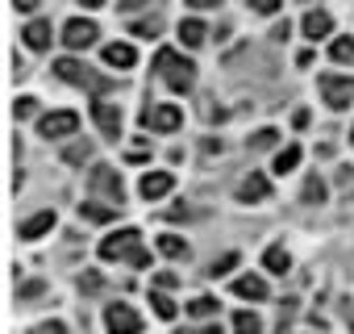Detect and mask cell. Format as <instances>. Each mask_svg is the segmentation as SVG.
<instances>
[{
	"instance_id": "1",
	"label": "cell",
	"mask_w": 354,
	"mask_h": 334,
	"mask_svg": "<svg viewBox=\"0 0 354 334\" xmlns=\"http://www.w3.org/2000/svg\"><path fill=\"white\" fill-rule=\"evenodd\" d=\"M100 259H129L133 267H150V255L142 251V234H138L133 226L109 234V238L100 243Z\"/></svg>"
},
{
	"instance_id": "2",
	"label": "cell",
	"mask_w": 354,
	"mask_h": 334,
	"mask_svg": "<svg viewBox=\"0 0 354 334\" xmlns=\"http://www.w3.org/2000/svg\"><path fill=\"white\" fill-rule=\"evenodd\" d=\"M154 71L167 80V88H175V92H188L192 84H196V67L184 59V55H175L171 46H162V51H154Z\"/></svg>"
},
{
	"instance_id": "3",
	"label": "cell",
	"mask_w": 354,
	"mask_h": 334,
	"mask_svg": "<svg viewBox=\"0 0 354 334\" xmlns=\"http://www.w3.org/2000/svg\"><path fill=\"white\" fill-rule=\"evenodd\" d=\"M55 76H59L63 84L92 88V92H104V88H113V80H100V76H92V67H84L80 59H59V63H55Z\"/></svg>"
},
{
	"instance_id": "4",
	"label": "cell",
	"mask_w": 354,
	"mask_h": 334,
	"mask_svg": "<svg viewBox=\"0 0 354 334\" xmlns=\"http://www.w3.org/2000/svg\"><path fill=\"white\" fill-rule=\"evenodd\" d=\"M88 188H92V193H100V197H109V201H117V205H125V184H121V172H113L109 163H96L92 172H88Z\"/></svg>"
},
{
	"instance_id": "5",
	"label": "cell",
	"mask_w": 354,
	"mask_h": 334,
	"mask_svg": "<svg viewBox=\"0 0 354 334\" xmlns=\"http://www.w3.org/2000/svg\"><path fill=\"white\" fill-rule=\"evenodd\" d=\"M321 100L329 109H346L354 100V76H321Z\"/></svg>"
},
{
	"instance_id": "6",
	"label": "cell",
	"mask_w": 354,
	"mask_h": 334,
	"mask_svg": "<svg viewBox=\"0 0 354 334\" xmlns=\"http://www.w3.org/2000/svg\"><path fill=\"white\" fill-rule=\"evenodd\" d=\"M75 130H80V117H75L71 109H59V113H46V117L38 121V134H42V138H50V142H55V138H71Z\"/></svg>"
},
{
	"instance_id": "7",
	"label": "cell",
	"mask_w": 354,
	"mask_h": 334,
	"mask_svg": "<svg viewBox=\"0 0 354 334\" xmlns=\"http://www.w3.org/2000/svg\"><path fill=\"white\" fill-rule=\"evenodd\" d=\"M96 38H100L96 21L75 17V21H67V26H63V46H67V51H84V46H92Z\"/></svg>"
},
{
	"instance_id": "8",
	"label": "cell",
	"mask_w": 354,
	"mask_h": 334,
	"mask_svg": "<svg viewBox=\"0 0 354 334\" xmlns=\"http://www.w3.org/2000/svg\"><path fill=\"white\" fill-rule=\"evenodd\" d=\"M104 322H109V334H142V317L121 301L104 309Z\"/></svg>"
},
{
	"instance_id": "9",
	"label": "cell",
	"mask_w": 354,
	"mask_h": 334,
	"mask_svg": "<svg viewBox=\"0 0 354 334\" xmlns=\"http://www.w3.org/2000/svg\"><path fill=\"white\" fill-rule=\"evenodd\" d=\"M180 121H184L180 105H154V109H146V125H150V130H158V134L180 130Z\"/></svg>"
},
{
	"instance_id": "10",
	"label": "cell",
	"mask_w": 354,
	"mask_h": 334,
	"mask_svg": "<svg viewBox=\"0 0 354 334\" xmlns=\"http://www.w3.org/2000/svg\"><path fill=\"white\" fill-rule=\"evenodd\" d=\"M92 117H96V125H100L104 138H121V105L96 100V105H92Z\"/></svg>"
},
{
	"instance_id": "11",
	"label": "cell",
	"mask_w": 354,
	"mask_h": 334,
	"mask_svg": "<svg viewBox=\"0 0 354 334\" xmlns=\"http://www.w3.org/2000/svg\"><path fill=\"white\" fill-rule=\"evenodd\" d=\"M271 197V180L263 176V172H250L242 184H238V201L242 205H254V201H267Z\"/></svg>"
},
{
	"instance_id": "12",
	"label": "cell",
	"mask_w": 354,
	"mask_h": 334,
	"mask_svg": "<svg viewBox=\"0 0 354 334\" xmlns=\"http://www.w3.org/2000/svg\"><path fill=\"white\" fill-rule=\"evenodd\" d=\"M171 184H175L171 172H146V176H142V197H146V201H158V197L171 193Z\"/></svg>"
},
{
	"instance_id": "13",
	"label": "cell",
	"mask_w": 354,
	"mask_h": 334,
	"mask_svg": "<svg viewBox=\"0 0 354 334\" xmlns=\"http://www.w3.org/2000/svg\"><path fill=\"white\" fill-rule=\"evenodd\" d=\"M329 30H333V17H329L325 9H313V13L304 17V38L321 42V38H329Z\"/></svg>"
},
{
	"instance_id": "14",
	"label": "cell",
	"mask_w": 354,
	"mask_h": 334,
	"mask_svg": "<svg viewBox=\"0 0 354 334\" xmlns=\"http://www.w3.org/2000/svg\"><path fill=\"white\" fill-rule=\"evenodd\" d=\"M50 226H55V209H42V213H34V218H26L17 234H21V238L30 243V238H42V234L50 230Z\"/></svg>"
},
{
	"instance_id": "15",
	"label": "cell",
	"mask_w": 354,
	"mask_h": 334,
	"mask_svg": "<svg viewBox=\"0 0 354 334\" xmlns=\"http://www.w3.org/2000/svg\"><path fill=\"white\" fill-rule=\"evenodd\" d=\"M104 63L109 67H133L138 63V51L129 42H113V46H104Z\"/></svg>"
},
{
	"instance_id": "16",
	"label": "cell",
	"mask_w": 354,
	"mask_h": 334,
	"mask_svg": "<svg viewBox=\"0 0 354 334\" xmlns=\"http://www.w3.org/2000/svg\"><path fill=\"white\" fill-rule=\"evenodd\" d=\"M234 292H238V297H246V301H267V292H271V288H267V280H263V276H242V280L234 284Z\"/></svg>"
},
{
	"instance_id": "17",
	"label": "cell",
	"mask_w": 354,
	"mask_h": 334,
	"mask_svg": "<svg viewBox=\"0 0 354 334\" xmlns=\"http://www.w3.org/2000/svg\"><path fill=\"white\" fill-rule=\"evenodd\" d=\"M205 38H209L205 21H196V17H184V21H180V42H184V46H201Z\"/></svg>"
},
{
	"instance_id": "18",
	"label": "cell",
	"mask_w": 354,
	"mask_h": 334,
	"mask_svg": "<svg viewBox=\"0 0 354 334\" xmlns=\"http://www.w3.org/2000/svg\"><path fill=\"white\" fill-rule=\"evenodd\" d=\"M21 38H26L30 51H46V46H50V26H46V21H30Z\"/></svg>"
},
{
	"instance_id": "19",
	"label": "cell",
	"mask_w": 354,
	"mask_h": 334,
	"mask_svg": "<svg viewBox=\"0 0 354 334\" xmlns=\"http://www.w3.org/2000/svg\"><path fill=\"white\" fill-rule=\"evenodd\" d=\"M263 267H267V272H275V276H288V267H292V255H288L283 247H267V255H263Z\"/></svg>"
},
{
	"instance_id": "20",
	"label": "cell",
	"mask_w": 354,
	"mask_h": 334,
	"mask_svg": "<svg viewBox=\"0 0 354 334\" xmlns=\"http://www.w3.org/2000/svg\"><path fill=\"white\" fill-rule=\"evenodd\" d=\"M300 155H304V150H300L296 142H288V146H283V150L275 155V172H279V176H288V172H296V167H300Z\"/></svg>"
},
{
	"instance_id": "21",
	"label": "cell",
	"mask_w": 354,
	"mask_h": 334,
	"mask_svg": "<svg viewBox=\"0 0 354 334\" xmlns=\"http://www.w3.org/2000/svg\"><path fill=\"white\" fill-rule=\"evenodd\" d=\"M158 251H162L167 259H184V255H188V243H184L180 234H162V238H158Z\"/></svg>"
},
{
	"instance_id": "22",
	"label": "cell",
	"mask_w": 354,
	"mask_h": 334,
	"mask_svg": "<svg viewBox=\"0 0 354 334\" xmlns=\"http://www.w3.org/2000/svg\"><path fill=\"white\" fill-rule=\"evenodd\" d=\"M80 213H84V222H113V218H117L113 205H96V201H84Z\"/></svg>"
},
{
	"instance_id": "23",
	"label": "cell",
	"mask_w": 354,
	"mask_h": 334,
	"mask_svg": "<svg viewBox=\"0 0 354 334\" xmlns=\"http://www.w3.org/2000/svg\"><path fill=\"white\" fill-rule=\"evenodd\" d=\"M150 305H154V313H158V317H162V322H171V317H175V313H180V309H175V301H171V297H167V292H162V288H158V292H154V288H150Z\"/></svg>"
},
{
	"instance_id": "24",
	"label": "cell",
	"mask_w": 354,
	"mask_h": 334,
	"mask_svg": "<svg viewBox=\"0 0 354 334\" xmlns=\"http://www.w3.org/2000/svg\"><path fill=\"white\" fill-rule=\"evenodd\" d=\"M234 330L238 334H263V322H259V313L242 309V313H234Z\"/></svg>"
},
{
	"instance_id": "25",
	"label": "cell",
	"mask_w": 354,
	"mask_h": 334,
	"mask_svg": "<svg viewBox=\"0 0 354 334\" xmlns=\"http://www.w3.org/2000/svg\"><path fill=\"white\" fill-rule=\"evenodd\" d=\"M129 34H133V38H158V34H162V21H158V17H142V21L129 26Z\"/></svg>"
},
{
	"instance_id": "26",
	"label": "cell",
	"mask_w": 354,
	"mask_h": 334,
	"mask_svg": "<svg viewBox=\"0 0 354 334\" xmlns=\"http://www.w3.org/2000/svg\"><path fill=\"white\" fill-rule=\"evenodd\" d=\"M63 159H67V163H88V159H92V142H88V138L71 142V146L63 150Z\"/></svg>"
},
{
	"instance_id": "27",
	"label": "cell",
	"mask_w": 354,
	"mask_h": 334,
	"mask_svg": "<svg viewBox=\"0 0 354 334\" xmlns=\"http://www.w3.org/2000/svg\"><path fill=\"white\" fill-rule=\"evenodd\" d=\"M221 305L213 301V297H196V301H188V317H213Z\"/></svg>"
},
{
	"instance_id": "28",
	"label": "cell",
	"mask_w": 354,
	"mask_h": 334,
	"mask_svg": "<svg viewBox=\"0 0 354 334\" xmlns=\"http://www.w3.org/2000/svg\"><path fill=\"white\" fill-rule=\"evenodd\" d=\"M329 59H333V63H350V59H354V38H337V42H329Z\"/></svg>"
},
{
	"instance_id": "29",
	"label": "cell",
	"mask_w": 354,
	"mask_h": 334,
	"mask_svg": "<svg viewBox=\"0 0 354 334\" xmlns=\"http://www.w3.org/2000/svg\"><path fill=\"white\" fill-rule=\"evenodd\" d=\"M325 201V184H321V176H308L304 180V205H321Z\"/></svg>"
},
{
	"instance_id": "30",
	"label": "cell",
	"mask_w": 354,
	"mask_h": 334,
	"mask_svg": "<svg viewBox=\"0 0 354 334\" xmlns=\"http://www.w3.org/2000/svg\"><path fill=\"white\" fill-rule=\"evenodd\" d=\"M34 113H38V100H34V96H21V100L13 105V117H17V121H26V117H34Z\"/></svg>"
},
{
	"instance_id": "31",
	"label": "cell",
	"mask_w": 354,
	"mask_h": 334,
	"mask_svg": "<svg viewBox=\"0 0 354 334\" xmlns=\"http://www.w3.org/2000/svg\"><path fill=\"white\" fill-rule=\"evenodd\" d=\"M275 142H279L275 130H259V134L250 138V150H267V146H275Z\"/></svg>"
},
{
	"instance_id": "32",
	"label": "cell",
	"mask_w": 354,
	"mask_h": 334,
	"mask_svg": "<svg viewBox=\"0 0 354 334\" xmlns=\"http://www.w3.org/2000/svg\"><path fill=\"white\" fill-rule=\"evenodd\" d=\"M234 263H238V255H234V251H230V255H221V259H217V263H213V267H209V276H221V272H230V267H234Z\"/></svg>"
},
{
	"instance_id": "33",
	"label": "cell",
	"mask_w": 354,
	"mask_h": 334,
	"mask_svg": "<svg viewBox=\"0 0 354 334\" xmlns=\"http://www.w3.org/2000/svg\"><path fill=\"white\" fill-rule=\"evenodd\" d=\"M30 334H67V326H63V322H42V326H34Z\"/></svg>"
},
{
	"instance_id": "34",
	"label": "cell",
	"mask_w": 354,
	"mask_h": 334,
	"mask_svg": "<svg viewBox=\"0 0 354 334\" xmlns=\"http://www.w3.org/2000/svg\"><path fill=\"white\" fill-rule=\"evenodd\" d=\"M250 5H254V13H267V17H271V13L283 5V0H250Z\"/></svg>"
},
{
	"instance_id": "35",
	"label": "cell",
	"mask_w": 354,
	"mask_h": 334,
	"mask_svg": "<svg viewBox=\"0 0 354 334\" xmlns=\"http://www.w3.org/2000/svg\"><path fill=\"white\" fill-rule=\"evenodd\" d=\"M80 288H84V292H96V288H100V276H96V272H84V276H80Z\"/></svg>"
},
{
	"instance_id": "36",
	"label": "cell",
	"mask_w": 354,
	"mask_h": 334,
	"mask_svg": "<svg viewBox=\"0 0 354 334\" xmlns=\"http://www.w3.org/2000/svg\"><path fill=\"white\" fill-rule=\"evenodd\" d=\"M146 5H154V0H121V13H133V9H146Z\"/></svg>"
},
{
	"instance_id": "37",
	"label": "cell",
	"mask_w": 354,
	"mask_h": 334,
	"mask_svg": "<svg viewBox=\"0 0 354 334\" xmlns=\"http://www.w3.org/2000/svg\"><path fill=\"white\" fill-rule=\"evenodd\" d=\"M154 284L167 292V288H175V276H171V272H158V276H154Z\"/></svg>"
},
{
	"instance_id": "38",
	"label": "cell",
	"mask_w": 354,
	"mask_h": 334,
	"mask_svg": "<svg viewBox=\"0 0 354 334\" xmlns=\"http://www.w3.org/2000/svg\"><path fill=\"white\" fill-rule=\"evenodd\" d=\"M13 9H17V13H34V9H38V0H13Z\"/></svg>"
},
{
	"instance_id": "39",
	"label": "cell",
	"mask_w": 354,
	"mask_h": 334,
	"mask_svg": "<svg viewBox=\"0 0 354 334\" xmlns=\"http://www.w3.org/2000/svg\"><path fill=\"white\" fill-rule=\"evenodd\" d=\"M188 5H192V9H217L221 0H188Z\"/></svg>"
},
{
	"instance_id": "40",
	"label": "cell",
	"mask_w": 354,
	"mask_h": 334,
	"mask_svg": "<svg viewBox=\"0 0 354 334\" xmlns=\"http://www.w3.org/2000/svg\"><path fill=\"white\" fill-rule=\"evenodd\" d=\"M38 292H42V284L34 280V284H26V288H21V301H26V297H38Z\"/></svg>"
},
{
	"instance_id": "41",
	"label": "cell",
	"mask_w": 354,
	"mask_h": 334,
	"mask_svg": "<svg viewBox=\"0 0 354 334\" xmlns=\"http://www.w3.org/2000/svg\"><path fill=\"white\" fill-rule=\"evenodd\" d=\"M180 334H221L217 326H205V330H180Z\"/></svg>"
},
{
	"instance_id": "42",
	"label": "cell",
	"mask_w": 354,
	"mask_h": 334,
	"mask_svg": "<svg viewBox=\"0 0 354 334\" xmlns=\"http://www.w3.org/2000/svg\"><path fill=\"white\" fill-rule=\"evenodd\" d=\"M80 5H88V9H100V5H104V0H80Z\"/></svg>"
},
{
	"instance_id": "43",
	"label": "cell",
	"mask_w": 354,
	"mask_h": 334,
	"mask_svg": "<svg viewBox=\"0 0 354 334\" xmlns=\"http://www.w3.org/2000/svg\"><path fill=\"white\" fill-rule=\"evenodd\" d=\"M350 142H354V134H350Z\"/></svg>"
}]
</instances>
